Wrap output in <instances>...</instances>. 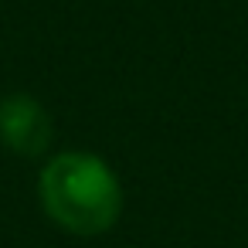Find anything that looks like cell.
Wrapping results in <instances>:
<instances>
[{
	"label": "cell",
	"mask_w": 248,
	"mask_h": 248,
	"mask_svg": "<svg viewBox=\"0 0 248 248\" xmlns=\"http://www.w3.org/2000/svg\"><path fill=\"white\" fill-rule=\"evenodd\" d=\"M38 201L65 234L99 238L123 214V184L99 153L62 150L38 173Z\"/></svg>",
	"instance_id": "obj_1"
},
{
	"label": "cell",
	"mask_w": 248,
	"mask_h": 248,
	"mask_svg": "<svg viewBox=\"0 0 248 248\" xmlns=\"http://www.w3.org/2000/svg\"><path fill=\"white\" fill-rule=\"evenodd\" d=\"M51 116L24 92L0 99V143L17 156H41L51 146Z\"/></svg>",
	"instance_id": "obj_2"
}]
</instances>
